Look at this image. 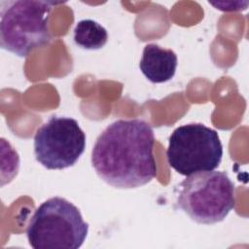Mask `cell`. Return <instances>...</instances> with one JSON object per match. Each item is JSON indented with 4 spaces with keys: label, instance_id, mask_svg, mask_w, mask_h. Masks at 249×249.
<instances>
[{
    "label": "cell",
    "instance_id": "cell-1",
    "mask_svg": "<svg viewBox=\"0 0 249 249\" xmlns=\"http://www.w3.org/2000/svg\"><path fill=\"white\" fill-rule=\"evenodd\" d=\"M151 124L140 119L118 120L106 126L91 151L98 177L118 189H134L157 175Z\"/></svg>",
    "mask_w": 249,
    "mask_h": 249
},
{
    "label": "cell",
    "instance_id": "cell-2",
    "mask_svg": "<svg viewBox=\"0 0 249 249\" xmlns=\"http://www.w3.org/2000/svg\"><path fill=\"white\" fill-rule=\"evenodd\" d=\"M54 2L36 0L1 1L0 45L20 57L52 40L49 18Z\"/></svg>",
    "mask_w": 249,
    "mask_h": 249
},
{
    "label": "cell",
    "instance_id": "cell-3",
    "mask_svg": "<svg viewBox=\"0 0 249 249\" xmlns=\"http://www.w3.org/2000/svg\"><path fill=\"white\" fill-rule=\"evenodd\" d=\"M88 232L89 224L78 207L59 196L44 201L26 230L28 243L34 249H78Z\"/></svg>",
    "mask_w": 249,
    "mask_h": 249
},
{
    "label": "cell",
    "instance_id": "cell-4",
    "mask_svg": "<svg viewBox=\"0 0 249 249\" xmlns=\"http://www.w3.org/2000/svg\"><path fill=\"white\" fill-rule=\"evenodd\" d=\"M178 206L195 222H222L235 206L234 184L224 171L191 174L181 182Z\"/></svg>",
    "mask_w": 249,
    "mask_h": 249
},
{
    "label": "cell",
    "instance_id": "cell-5",
    "mask_svg": "<svg viewBox=\"0 0 249 249\" xmlns=\"http://www.w3.org/2000/svg\"><path fill=\"white\" fill-rule=\"evenodd\" d=\"M223 157L218 132L202 124L178 126L169 136L167 162L179 174L189 176L217 168Z\"/></svg>",
    "mask_w": 249,
    "mask_h": 249
},
{
    "label": "cell",
    "instance_id": "cell-6",
    "mask_svg": "<svg viewBox=\"0 0 249 249\" xmlns=\"http://www.w3.org/2000/svg\"><path fill=\"white\" fill-rule=\"evenodd\" d=\"M86 149V134L75 119L52 116L34 136L36 160L47 169L73 166Z\"/></svg>",
    "mask_w": 249,
    "mask_h": 249
},
{
    "label": "cell",
    "instance_id": "cell-7",
    "mask_svg": "<svg viewBox=\"0 0 249 249\" xmlns=\"http://www.w3.org/2000/svg\"><path fill=\"white\" fill-rule=\"evenodd\" d=\"M178 59L170 49H163L157 44L144 47L139 68L152 83L160 84L171 80L176 72Z\"/></svg>",
    "mask_w": 249,
    "mask_h": 249
},
{
    "label": "cell",
    "instance_id": "cell-8",
    "mask_svg": "<svg viewBox=\"0 0 249 249\" xmlns=\"http://www.w3.org/2000/svg\"><path fill=\"white\" fill-rule=\"evenodd\" d=\"M75 44L85 50H99L108 41L107 30L92 19H82L74 28Z\"/></svg>",
    "mask_w": 249,
    "mask_h": 249
}]
</instances>
